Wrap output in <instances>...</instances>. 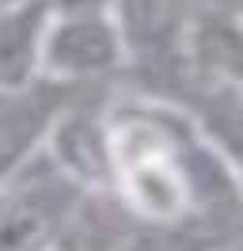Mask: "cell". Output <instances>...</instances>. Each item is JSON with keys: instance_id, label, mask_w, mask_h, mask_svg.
Segmentation results:
<instances>
[{"instance_id": "cell-1", "label": "cell", "mask_w": 243, "mask_h": 251, "mask_svg": "<svg viewBox=\"0 0 243 251\" xmlns=\"http://www.w3.org/2000/svg\"><path fill=\"white\" fill-rule=\"evenodd\" d=\"M110 114V198L145 236H190L194 248L243 225V194L197 118L179 99L122 92Z\"/></svg>"}, {"instance_id": "cell-2", "label": "cell", "mask_w": 243, "mask_h": 251, "mask_svg": "<svg viewBox=\"0 0 243 251\" xmlns=\"http://www.w3.org/2000/svg\"><path fill=\"white\" fill-rule=\"evenodd\" d=\"M125 42V76L137 92L179 99L197 76V12L190 0H110Z\"/></svg>"}, {"instance_id": "cell-3", "label": "cell", "mask_w": 243, "mask_h": 251, "mask_svg": "<svg viewBox=\"0 0 243 251\" xmlns=\"http://www.w3.org/2000/svg\"><path fill=\"white\" fill-rule=\"evenodd\" d=\"M42 76L61 88H110L125 76V42L110 0H53Z\"/></svg>"}, {"instance_id": "cell-4", "label": "cell", "mask_w": 243, "mask_h": 251, "mask_svg": "<svg viewBox=\"0 0 243 251\" xmlns=\"http://www.w3.org/2000/svg\"><path fill=\"white\" fill-rule=\"evenodd\" d=\"M88 194L42 149L0 183V251H53Z\"/></svg>"}, {"instance_id": "cell-5", "label": "cell", "mask_w": 243, "mask_h": 251, "mask_svg": "<svg viewBox=\"0 0 243 251\" xmlns=\"http://www.w3.org/2000/svg\"><path fill=\"white\" fill-rule=\"evenodd\" d=\"M69 95L73 88H61L53 80L0 92V183L12 179L30 156L46 149L49 129L65 110Z\"/></svg>"}, {"instance_id": "cell-6", "label": "cell", "mask_w": 243, "mask_h": 251, "mask_svg": "<svg viewBox=\"0 0 243 251\" xmlns=\"http://www.w3.org/2000/svg\"><path fill=\"white\" fill-rule=\"evenodd\" d=\"M53 0H0V92L30 88L42 76V46Z\"/></svg>"}, {"instance_id": "cell-7", "label": "cell", "mask_w": 243, "mask_h": 251, "mask_svg": "<svg viewBox=\"0 0 243 251\" xmlns=\"http://www.w3.org/2000/svg\"><path fill=\"white\" fill-rule=\"evenodd\" d=\"M179 103L197 118L213 149L224 156L228 172L243 194V95L224 80L197 73L190 80V88L179 95Z\"/></svg>"}, {"instance_id": "cell-8", "label": "cell", "mask_w": 243, "mask_h": 251, "mask_svg": "<svg viewBox=\"0 0 243 251\" xmlns=\"http://www.w3.org/2000/svg\"><path fill=\"white\" fill-rule=\"evenodd\" d=\"M197 251H243V225L224 236H217V240H209L205 248H197Z\"/></svg>"}, {"instance_id": "cell-9", "label": "cell", "mask_w": 243, "mask_h": 251, "mask_svg": "<svg viewBox=\"0 0 243 251\" xmlns=\"http://www.w3.org/2000/svg\"><path fill=\"white\" fill-rule=\"evenodd\" d=\"M129 251H141V244L133 240V244H129ZM145 251H167V248H145Z\"/></svg>"}]
</instances>
